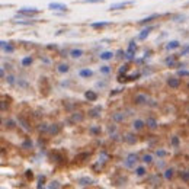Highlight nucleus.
<instances>
[{
  "label": "nucleus",
  "mask_w": 189,
  "mask_h": 189,
  "mask_svg": "<svg viewBox=\"0 0 189 189\" xmlns=\"http://www.w3.org/2000/svg\"><path fill=\"white\" fill-rule=\"evenodd\" d=\"M180 179H182L185 183H189V170H182L180 173Z\"/></svg>",
  "instance_id": "f704fd0d"
},
{
  "label": "nucleus",
  "mask_w": 189,
  "mask_h": 189,
  "mask_svg": "<svg viewBox=\"0 0 189 189\" xmlns=\"http://www.w3.org/2000/svg\"><path fill=\"white\" fill-rule=\"evenodd\" d=\"M99 72L102 73V74H109V73H111V67H109V65H102V67L99 68Z\"/></svg>",
  "instance_id": "a19ab883"
},
{
  "label": "nucleus",
  "mask_w": 189,
  "mask_h": 189,
  "mask_svg": "<svg viewBox=\"0 0 189 189\" xmlns=\"http://www.w3.org/2000/svg\"><path fill=\"white\" fill-rule=\"evenodd\" d=\"M86 159H89V153H80V154H77L76 156V159H74V162L76 163H82V162H85Z\"/></svg>",
  "instance_id": "7c9ffc66"
},
{
  "label": "nucleus",
  "mask_w": 189,
  "mask_h": 189,
  "mask_svg": "<svg viewBox=\"0 0 189 189\" xmlns=\"http://www.w3.org/2000/svg\"><path fill=\"white\" fill-rule=\"evenodd\" d=\"M125 55H127V51H122V50H118V51H117V57H118V58H124Z\"/></svg>",
  "instance_id": "8fccbe9b"
},
{
  "label": "nucleus",
  "mask_w": 189,
  "mask_h": 189,
  "mask_svg": "<svg viewBox=\"0 0 189 189\" xmlns=\"http://www.w3.org/2000/svg\"><path fill=\"white\" fill-rule=\"evenodd\" d=\"M179 144H180V138L179 137H172V140H170V145H173V147H179Z\"/></svg>",
  "instance_id": "ea45409f"
},
{
  "label": "nucleus",
  "mask_w": 189,
  "mask_h": 189,
  "mask_svg": "<svg viewBox=\"0 0 189 189\" xmlns=\"http://www.w3.org/2000/svg\"><path fill=\"white\" fill-rule=\"evenodd\" d=\"M173 175H175V170L173 169H166L164 170V173H163V176L166 180H170L172 177H173Z\"/></svg>",
  "instance_id": "72a5a7b5"
},
{
  "label": "nucleus",
  "mask_w": 189,
  "mask_h": 189,
  "mask_svg": "<svg viewBox=\"0 0 189 189\" xmlns=\"http://www.w3.org/2000/svg\"><path fill=\"white\" fill-rule=\"evenodd\" d=\"M5 79H6V82L9 83V85H15V77H13L12 74H7Z\"/></svg>",
  "instance_id": "49530a36"
},
{
  "label": "nucleus",
  "mask_w": 189,
  "mask_h": 189,
  "mask_svg": "<svg viewBox=\"0 0 189 189\" xmlns=\"http://www.w3.org/2000/svg\"><path fill=\"white\" fill-rule=\"evenodd\" d=\"M147 96L145 95H143V93H137L135 96H134V103L135 105H144V103H147Z\"/></svg>",
  "instance_id": "9d476101"
},
{
  "label": "nucleus",
  "mask_w": 189,
  "mask_h": 189,
  "mask_svg": "<svg viewBox=\"0 0 189 189\" xmlns=\"http://www.w3.org/2000/svg\"><path fill=\"white\" fill-rule=\"evenodd\" d=\"M134 5V2H121V3H114V5H111V7H109V10H124V9H127L128 6H132Z\"/></svg>",
  "instance_id": "20e7f679"
},
{
  "label": "nucleus",
  "mask_w": 189,
  "mask_h": 189,
  "mask_svg": "<svg viewBox=\"0 0 189 189\" xmlns=\"http://www.w3.org/2000/svg\"><path fill=\"white\" fill-rule=\"evenodd\" d=\"M32 57H31V55H28V57H23V58L20 60V65H22V67H29V65L32 64Z\"/></svg>",
  "instance_id": "c85d7f7f"
},
{
  "label": "nucleus",
  "mask_w": 189,
  "mask_h": 189,
  "mask_svg": "<svg viewBox=\"0 0 189 189\" xmlns=\"http://www.w3.org/2000/svg\"><path fill=\"white\" fill-rule=\"evenodd\" d=\"M85 119V115H83V112H73L72 117H70V119H68V122L70 124H79V122H82Z\"/></svg>",
  "instance_id": "423d86ee"
},
{
  "label": "nucleus",
  "mask_w": 189,
  "mask_h": 189,
  "mask_svg": "<svg viewBox=\"0 0 189 189\" xmlns=\"http://www.w3.org/2000/svg\"><path fill=\"white\" fill-rule=\"evenodd\" d=\"M70 57H73V58H80L82 55H83V50H80V48H73V50H70Z\"/></svg>",
  "instance_id": "4be33fe9"
},
{
  "label": "nucleus",
  "mask_w": 189,
  "mask_h": 189,
  "mask_svg": "<svg viewBox=\"0 0 189 189\" xmlns=\"http://www.w3.org/2000/svg\"><path fill=\"white\" fill-rule=\"evenodd\" d=\"M48 9L51 10H60V12H68V7L63 5V3H57V2H51L48 5Z\"/></svg>",
  "instance_id": "0eeeda50"
},
{
  "label": "nucleus",
  "mask_w": 189,
  "mask_h": 189,
  "mask_svg": "<svg viewBox=\"0 0 189 189\" xmlns=\"http://www.w3.org/2000/svg\"><path fill=\"white\" fill-rule=\"evenodd\" d=\"M156 156L160 157V159H163V157L167 156V153H166L164 150H162V149H159V150H156Z\"/></svg>",
  "instance_id": "79ce46f5"
},
{
  "label": "nucleus",
  "mask_w": 189,
  "mask_h": 189,
  "mask_svg": "<svg viewBox=\"0 0 189 189\" xmlns=\"http://www.w3.org/2000/svg\"><path fill=\"white\" fill-rule=\"evenodd\" d=\"M79 77H82V79H89L93 76V72H92L90 68H82V70H79Z\"/></svg>",
  "instance_id": "2eb2a0df"
},
{
  "label": "nucleus",
  "mask_w": 189,
  "mask_h": 189,
  "mask_svg": "<svg viewBox=\"0 0 189 189\" xmlns=\"http://www.w3.org/2000/svg\"><path fill=\"white\" fill-rule=\"evenodd\" d=\"M50 159L54 163H64V162H67V157H64V154L60 153V151H52L50 154Z\"/></svg>",
  "instance_id": "7ed1b4c3"
},
{
  "label": "nucleus",
  "mask_w": 189,
  "mask_h": 189,
  "mask_svg": "<svg viewBox=\"0 0 189 189\" xmlns=\"http://www.w3.org/2000/svg\"><path fill=\"white\" fill-rule=\"evenodd\" d=\"M177 76H179V77H189V72L188 70H179V72H177Z\"/></svg>",
  "instance_id": "37998d69"
},
{
  "label": "nucleus",
  "mask_w": 189,
  "mask_h": 189,
  "mask_svg": "<svg viewBox=\"0 0 189 189\" xmlns=\"http://www.w3.org/2000/svg\"><path fill=\"white\" fill-rule=\"evenodd\" d=\"M145 173H147V169H145L144 166H138V167H135V175H137L138 177L145 176Z\"/></svg>",
  "instance_id": "2f4dec72"
},
{
  "label": "nucleus",
  "mask_w": 189,
  "mask_h": 189,
  "mask_svg": "<svg viewBox=\"0 0 189 189\" xmlns=\"http://www.w3.org/2000/svg\"><path fill=\"white\" fill-rule=\"evenodd\" d=\"M18 12H19L20 15L26 16V18H32V16H37V15H39V13H41V10H39V9H37V7H23V9H19Z\"/></svg>",
  "instance_id": "f03ea898"
},
{
  "label": "nucleus",
  "mask_w": 189,
  "mask_h": 189,
  "mask_svg": "<svg viewBox=\"0 0 189 189\" xmlns=\"http://www.w3.org/2000/svg\"><path fill=\"white\" fill-rule=\"evenodd\" d=\"M100 111H102V106H96V108H93V109L89 111V117L99 118V117H100Z\"/></svg>",
  "instance_id": "393cba45"
},
{
  "label": "nucleus",
  "mask_w": 189,
  "mask_h": 189,
  "mask_svg": "<svg viewBox=\"0 0 189 189\" xmlns=\"http://www.w3.org/2000/svg\"><path fill=\"white\" fill-rule=\"evenodd\" d=\"M25 176H26V179H28V180H32V179H33L32 170H26V172H25Z\"/></svg>",
  "instance_id": "de8ad7c7"
},
{
  "label": "nucleus",
  "mask_w": 189,
  "mask_h": 189,
  "mask_svg": "<svg viewBox=\"0 0 189 189\" xmlns=\"http://www.w3.org/2000/svg\"><path fill=\"white\" fill-rule=\"evenodd\" d=\"M188 112H189V109H188Z\"/></svg>",
  "instance_id": "13d9d810"
},
{
  "label": "nucleus",
  "mask_w": 189,
  "mask_h": 189,
  "mask_svg": "<svg viewBox=\"0 0 189 189\" xmlns=\"http://www.w3.org/2000/svg\"><path fill=\"white\" fill-rule=\"evenodd\" d=\"M38 131L39 132H48V131H50V125L45 124V122H42V124L38 125Z\"/></svg>",
  "instance_id": "4c0bfd02"
},
{
  "label": "nucleus",
  "mask_w": 189,
  "mask_h": 189,
  "mask_svg": "<svg viewBox=\"0 0 189 189\" xmlns=\"http://www.w3.org/2000/svg\"><path fill=\"white\" fill-rule=\"evenodd\" d=\"M85 98L89 100V102H95V100H98V93L93 90H86L85 92Z\"/></svg>",
  "instance_id": "dca6fc26"
},
{
  "label": "nucleus",
  "mask_w": 189,
  "mask_h": 189,
  "mask_svg": "<svg viewBox=\"0 0 189 189\" xmlns=\"http://www.w3.org/2000/svg\"><path fill=\"white\" fill-rule=\"evenodd\" d=\"M77 183L80 185V186H89V185L93 183V179L89 177V176H83V177H80V179H79Z\"/></svg>",
  "instance_id": "a211bd4d"
},
{
  "label": "nucleus",
  "mask_w": 189,
  "mask_h": 189,
  "mask_svg": "<svg viewBox=\"0 0 189 189\" xmlns=\"http://www.w3.org/2000/svg\"><path fill=\"white\" fill-rule=\"evenodd\" d=\"M164 64L167 67H175V65H179L177 63V55H169L167 58L164 60Z\"/></svg>",
  "instance_id": "9b49d317"
},
{
  "label": "nucleus",
  "mask_w": 189,
  "mask_h": 189,
  "mask_svg": "<svg viewBox=\"0 0 189 189\" xmlns=\"http://www.w3.org/2000/svg\"><path fill=\"white\" fill-rule=\"evenodd\" d=\"M115 130H117V127H115V125H112V127H109V132H115Z\"/></svg>",
  "instance_id": "5fc2aeb1"
},
{
  "label": "nucleus",
  "mask_w": 189,
  "mask_h": 189,
  "mask_svg": "<svg viewBox=\"0 0 189 189\" xmlns=\"http://www.w3.org/2000/svg\"><path fill=\"white\" fill-rule=\"evenodd\" d=\"M48 188H60L58 182H51V185H48Z\"/></svg>",
  "instance_id": "864d4df0"
},
{
  "label": "nucleus",
  "mask_w": 189,
  "mask_h": 189,
  "mask_svg": "<svg viewBox=\"0 0 189 189\" xmlns=\"http://www.w3.org/2000/svg\"><path fill=\"white\" fill-rule=\"evenodd\" d=\"M122 140H124V141H125V143H127V144H130V145H134V144L137 143V137H135L134 134H131V132H128V134H125Z\"/></svg>",
  "instance_id": "f8f14e48"
},
{
  "label": "nucleus",
  "mask_w": 189,
  "mask_h": 189,
  "mask_svg": "<svg viewBox=\"0 0 189 189\" xmlns=\"http://www.w3.org/2000/svg\"><path fill=\"white\" fill-rule=\"evenodd\" d=\"M151 29H153V26H149V28H145V29H143L141 32L138 33L137 39H138V41H144V39H145V38H147V37H149V35H150Z\"/></svg>",
  "instance_id": "4468645a"
},
{
  "label": "nucleus",
  "mask_w": 189,
  "mask_h": 189,
  "mask_svg": "<svg viewBox=\"0 0 189 189\" xmlns=\"http://www.w3.org/2000/svg\"><path fill=\"white\" fill-rule=\"evenodd\" d=\"M44 183H45V176H39V180H38V185H37V188H41V186H44Z\"/></svg>",
  "instance_id": "09e8293b"
},
{
  "label": "nucleus",
  "mask_w": 189,
  "mask_h": 189,
  "mask_svg": "<svg viewBox=\"0 0 189 189\" xmlns=\"http://www.w3.org/2000/svg\"><path fill=\"white\" fill-rule=\"evenodd\" d=\"M167 85H169V87H172V89H179V87H180V79L169 77L167 79Z\"/></svg>",
  "instance_id": "1a4fd4ad"
},
{
  "label": "nucleus",
  "mask_w": 189,
  "mask_h": 189,
  "mask_svg": "<svg viewBox=\"0 0 189 189\" xmlns=\"http://www.w3.org/2000/svg\"><path fill=\"white\" fill-rule=\"evenodd\" d=\"M180 47V42L179 41H170V42H167V45H166V50H176V48H179Z\"/></svg>",
  "instance_id": "c756f323"
},
{
  "label": "nucleus",
  "mask_w": 189,
  "mask_h": 189,
  "mask_svg": "<svg viewBox=\"0 0 189 189\" xmlns=\"http://www.w3.org/2000/svg\"><path fill=\"white\" fill-rule=\"evenodd\" d=\"M188 89H189V83H188Z\"/></svg>",
  "instance_id": "4d7b16f0"
},
{
  "label": "nucleus",
  "mask_w": 189,
  "mask_h": 189,
  "mask_svg": "<svg viewBox=\"0 0 189 189\" xmlns=\"http://www.w3.org/2000/svg\"><path fill=\"white\" fill-rule=\"evenodd\" d=\"M159 18H160V15H151V16H149V18H144V19H141L140 22H138V25H145V23H150L151 20L159 19Z\"/></svg>",
  "instance_id": "b1692460"
},
{
  "label": "nucleus",
  "mask_w": 189,
  "mask_h": 189,
  "mask_svg": "<svg viewBox=\"0 0 189 189\" xmlns=\"http://www.w3.org/2000/svg\"><path fill=\"white\" fill-rule=\"evenodd\" d=\"M124 119H125V117L122 112H115V114H112V121H114L115 124H122Z\"/></svg>",
  "instance_id": "ddd939ff"
},
{
  "label": "nucleus",
  "mask_w": 189,
  "mask_h": 189,
  "mask_svg": "<svg viewBox=\"0 0 189 189\" xmlns=\"http://www.w3.org/2000/svg\"><path fill=\"white\" fill-rule=\"evenodd\" d=\"M145 127V121H141V119H135L134 122H132V128L135 131H141Z\"/></svg>",
  "instance_id": "aec40b11"
},
{
  "label": "nucleus",
  "mask_w": 189,
  "mask_h": 189,
  "mask_svg": "<svg viewBox=\"0 0 189 189\" xmlns=\"http://www.w3.org/2000/svg\"><path fill=\"white\" fill-rule=\"evenodd\" d=\"M48 50H57V45H47Z\"/></svg>",
  "instance_id": "6e6d98bb"
},
{
  "label": "nucleus",
  "mask_w": 189,
  "mask_h": 189,
  "mask_svg": "<svg viewBox=\"0 0 189 189\" xmlns=\"http://www.w3.org/2000/svg\"><path fill=\"white\" fill-rule=\"evenodd\" d=\"M179 55H182V57H185V55H189V45H185L182 48V51H180V54Z\"/></svg>",
  "instance_id": "c03bdc74"
},
{
  "label": "nucleus",
  "mask_w": 189,
  "mask_h": 189,
  "mask_svg": "<svg viewBox=\"0 0 189 189\" xmlns=\"http://www.w3.org/2000/svg\"><path fill=\"white\" fill-rule=\"evenodd\" d=\"M2 50L5 52H7V54H12V52H15V47L9 45L6 41H2Z\"/></svg>",
  "instance_id": "5701e85b"
},
{
  "label": "nucleus",
  "mask_w": 189,
  "mask_h": 189,
  "mask_svg": "<svg viewBox=\"0 0 189 189\" xmlns=\"http://www.w3.org/2000/svg\"><path fill=\"white\" fill-rule=\"evenodd\" d=\"M145 127L150 128V130H156L157 127H159V122H157V119L154 117H149L145 119Z\"/></svg>",
  "instance_id": "6e6552de"
},
{
  "label": "nucleus",
  "mask_w": 189,
  "mask_h": 189,
  "mask_svg": "<svg viewBox=\"0 0 189 189\" xmlns=\"http://www.w3.org/2000/svg\"><path fill=\"white\" fill-rule=\"evenodd\" d=\"M92 169L95 170L96 173H100V170H102V164H100V162H98V164H93V167Z\"/></svg>",
  "instance_id": "a18cd8bd"
},
{
  "label": "nucleus",
  "mask_w": 189,
  "mask_h": 189,
  "mask_svg": "<svg viewBox=\"0 0 189 189\" xmlns=\"http://www.w3.org/2000/svg\"><path fill=\"white\" fill-rule=\"evenodd\" d=\"M108 159H109V154H108L106 151H100V156H99V162L105 163V162H108Z\"/></svg>",
  "instance_id": "58836bf2"
},
{
  "label": "nucleus",
  "mask_w": 189,
  "mask_h": 189,
  "mask_svg": "<svg viewBox=\"0 0 189 189\" xmlns=\"http://www.w3.org/2000/svg\"><path fill=\"white\" fill-rule=\"evenodd\" d=\"M20 147L25 149V150H29V149H32L33 147V143L31 141V138H25V140L22 141V144H20Z\"/></svg>",
  "instance_id": "cd10ccee"
},
{
  "label": "nucleus",
  "mask_w": 189,
  "mask_h": 189,
  "mask_svg": "<svg viewBox=\"0 0 189 189\" xmlns=\"http://www.w3.org/2000/svg\"><path fill=\"white\" fill-rule=\"evenodd\" d=\"M112 25V22H93V23H90V28H93V29H102V28H106V26Z\"/></svg>",
  "instance_id": "f3484780"
},
{
  "label": "nucleus",
  "mask_w": 189,
  "mask_h": 189,
  "mask_svg": "<svg viewBox=\"0 0 189 189\" xmlns=\"http://www.w3.org/2000/svg\"><path fill=\"white\" fill-rule=\"evenodd\" d=\"M100 127H96V125H92L90 128H89V132H90L92 135H95V137H96V135H100Z\"/></svg>",
  "instance_id": "473e14b6"
},
{
  "label": "nucleus",
  "mask_w": 189,
  "mask_h": 189,
  "mask_svg": "<svg viewBox=\"0 0 189 189\" xmlns=\"http://www.w3.org/2000/svg\"><path fill=\"white\" fill-rule=\"evenodd\" d=\"M138 162H140L138 154H135V153H130V154L127 156V159H125L124 166L125 167H128V169H132V167H135V164H137Z\"/></svg>",
  "instance_id": "f257e3e1"
},
{
  "label": "nucleus",
  "mask_w": 189,
  "mask_h": 189,
  "mask_svg": "<svg viewBox=\"0 0 189 189\" xmlns=\"http://www.w3.org/2000/svg\"><path fill=\"white\" fill-rule=\"evenodd\" d=\"M70 70V65L67 64V63H61V64L57 65V72L61 73V74H64V73H67Z\"/></svg>",
  "instance_id": "bb28decb"
},
{
  "label": "nucleus",
  "mask_w": 189,
  "mask_h": 189,
  "mask_svg": "<svg viewBox=\"0 0 189 189\" xmlns=\"http://www.w3.org/2000/svg\"><path fill=\"white\" fill-rule=\"evenodd\" d=\"M3 124L6 125L7 128H13V127H15V124H13V121H10V119H7V121H3Z\"/></svg>",
  "instance_id": "603ef678"
},
{
  "label": "nucleus",
  "mask_w": 189,
  "mask_h": 189,
  "mask_svg": "<svg viewBox=\"0 0 189 189\" xmlns=\"http://www.w3.org/2000/svg\"><path fill=\"white\" fill-rule=\"evenodd\" d=\"M60 131H61V125L60 124H51L50 125V131H48V134H51V135H57Z\"/></svg>",
  "instance_id": "412c9836"
},
{
  "label": "nucleus",
  "mask_w": 189,
  "mask_h": 189,
  "mask_svg": "<svg viewBox=\"0 0 189 189\" xmlns=\"http://www.w3.org/2000/svg\"><path fill=\"white\" fill-rule=\"evenodd\" d=\"M137 51V44H135V41H131L128 48H127V55H125V58L127 60H132L134 58V54Z\"/></svg>",
  "instance_id": "39448f33"
},
{
  "label": "nucleus",
  "mask_w": 189,
  "mask_h": 189,
  "mask_svg": "<svg viewBox=\"0 0 189 189\" xmlns=\"http://www.w3.org/2000/svg\"><path fill=\"white\" fill-rule=\"evenodd\" d=\"M114 52L112 51H103V52H100V55H99V58L100 60H103V61H111L112 58H114Z\"/></svg>",
  "instance_id": "6ab92c4d"
},
{
  "label": "nucleus",
  "mask_w": 189,
  "mask_h": 189,
  "mask_svg": "<svg viewBox=\"0 0 189 189\" xmlns=\"http://www.w3.org/2000/svg\"><path fill=\"white\" fill-rule=\"evenodd\" d=\"M141 162L145 164H151L153 163V156H151V154H144V156L141 157Z\"/></svg>",
  "instance_id": "c9c22d12"
},
{
  "label": "nucleus",
  "mask_w": 189,
  "mask_h": 189,
  "mask_svg": "<svg viewBox=\"0 0 189 189\" xmlns=\"http://www.w3.org/2000/svg\"><path fill=\"white\" fill-rule=\"evenodd\" d=\"M128 70H130V64L121 65V67L118 68V74H127V73H128Z\"/></svg>",
  "instance_id": "e433bc0d"
},
{
  "label": "nucleus",
  "mask_w": 189,
  "mask_h": 189,
  "mask_svg": "<svg viewBox=\"0 0 189 189\" xmlns=\"http://www.w3.org/2000/svg\"><path fill=\"white\" fill-rule=\"evenodd\" d=\"M79 3H103V0H82Z\"/></svg>",
  "instance_id": "3c124183"
},
{
  "label": "nucleus",
  "mask_w": 189,
  "mask_h": 189,
  "mask_svg": "<svg viewBox=\"0 0 189 189\" xmlns=\"http://www.w3.org/2000/svg\"><path fill=\"white\" fill-rule=\"evenodd\" d=\"M18 122H19V125L26 131V132H29V131H31V127H29V124H28V121H25L22 117H18Z\"/></svg>",
  "instance_id": "a878e982"
}]
</instances>
